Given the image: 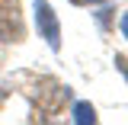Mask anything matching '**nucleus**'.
<instances>
[{
    "instance_id": "1",
    "label": "nucleus",
    "mask_w": 128,
    "mask_h": 125,
    "mask_svg": "<svg viewBox=\"0 0 128 125\" xmlns=\"http://www.w3.org/2000/svg\"><path fill=\"white\" fill-rule=\"evenodd\" d=\"M35 26H38V35L48 42L51 51L61 48V23H58V13L48 0H35Z\"/></svg>"
},
{
    "instance_id": "2",
    "label": "nucleus",
    "mask_w": 128,
    "mask_h": 125,
    "mask_svg": "<svg viewBox=\"0 0 128 125\" xmlns=\"http://www.w3.org/2000/svg\"><path fill=\"white\" fill-rule=\"evenodd\" d=\"M26 26H22V13L16 3H0V42H22Z\"/></svg>"
},
{
    "instance_id": "3",
    "label": "nucleus",
    "mask_w": 128,
    "mask_h": 125,
    "mask_svg": "<svg viewBox=\"0 0 128 125\" xmlns=\"http://www.w3.org/2000/svg\"><path fill=\"white\" fill-rule=\"evenodd\" d=\"M74 122L77 125H93L96 122V109L90 103H77V106H74Z\"/></svg>"
},
{
    "instance_id": "4",
    "label": "nucleus",
    "mask_w": 128,
    "mask_h": 125,
    "mask_svg": "<svg viewBox=\"0 0 128 125\" xmlns=\"http://www.w3.org/2000/svg\"><path fill=\"white\" fill-rule=\"evenodd\" d=\"M115 67H118V71H122V77L128 80V58H125V55H115Z\"/></svg>"
},
{
    "instance_id": "5",
    "label": "nucleus",
    "mask_w": 128,
    "mask_h": 125,
    "mask_svg": "<svg viewBox=\"0 0 128 125\" xmlns=\"http://www.w3.org/2000/svg\"><path fill=\"white\" fill-rule=\"evenodd\" d=\"M70 3H77V7H90V3H106V0H70Z\"/></svg>"
},
{
    "instance_id": "6",
    "label": "nucleus",
    "mask_w": 128,
    "mask_h": 125,
    "mask_svg": "<svg viewBox=\"0 0 128 125\" xmlns=\"http://www.w3.org/2000/svg\"><path fill=\"white\" fill-rule=\"evenodd\" d=\"M122 35H125V39H128V13L122 16Z\"/></svg>"
}]
</instances>
